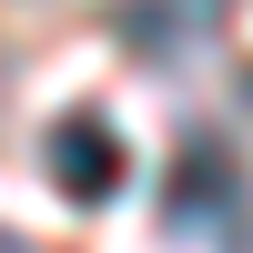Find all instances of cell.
I'll list each match as a JSON object with an SVG mask.
<instances>
[{
    "mask_svg": "<svg viewBox=\"0 0 253 253\" xmlns=\"http://www.w3.org/2000/svg\"><path fill=\"white\" fill-rule=\"evenodd\" d=\"M162 223L172 233H243V172H233V152L223 142H182L172 152V193H162Z\"/></svg>",
    "mask_w": 253,
    "mask_h": 253,
    "instance_id": "2",
    "label": "cell"
},
{
    "mask_svg": "<svg viewBox=\"0 0 253 253\" xmlns=\"http://www.w3.org/2000/svg\"><path fill=\"white\" fill-rule=\"evenodd\" d=\"M203 20H213V0H122V10H112V31L132 41L142 61H172L182 41L203 31Z\"/></svg>",
    "mask_w": 253,
    "mask_h": 253,
    "instance_id": "3",
    "label": "cell"
},
{
    "mask_svg": "<svg viewBox=\"0 0 253 253\" xmlns=\"http://www.w3.org/2000/svg\"><path fill=\"white\" fill-rule=\"evenodd\" d=\"M41 162H51V182L71 203H112L122 182H132V152H122V132L101 112H61L51 132H41Z\"/></svg>",
    "mask_w": 253,
    "mask_h": 253,
    "instance_id": "1",
    "label": "cell"
}]
</instances>
